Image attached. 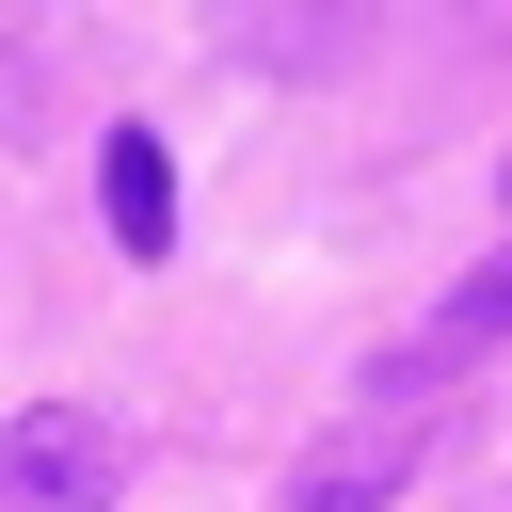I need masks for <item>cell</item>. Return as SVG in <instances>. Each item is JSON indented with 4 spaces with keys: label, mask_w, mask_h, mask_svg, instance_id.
<instances>
[{
    "label": "cell",
    "mask_w": 512,
    "mask_h": 512,
    "mask_svg": "<svg viewBox=\"0 0 512 512\" xmlns=\"http://www.w3.org/2000/svg\"><path fill=\"white\" fill-rule=\"evenodd\" d=\"M416 448H432V384H416V368H368V400L288 464V512H384V496L416 480Z\"/></svg>",
    "instance_id": "6da1fadb"
},
{
    "label": "cell",
    "mask_w": 512,
    "mask_h": 512,
    "mask_svg": "<svg viewBox=\"0 0 512 512\" xmlns=\"http://www.w3.org/2000/svg\"><path fill=\"white\" fill-rule=\"evenodd\" d=\"M0 512H112V416L48 400L0 432Z\"/></svg>",
    "instance_id": "7a4b0ae2"
},
{
    "label": "cell",
    "mask_w": 512,
    "mask_h": 512,
    "mask_svg": "<svg viewBox=\"0 0 512 512\" xmlns=\"http://www.w3.org/2000/svg\"><path fill=\"white\" fill-rule=\"evenodd\" d=\"M384 16H400V0H224V48L272 64V80H320V64H352Z\"/></svg>",
    "instance_id": "3957f363"
},
{
    "label": "cell",
    "mask_w": 512,
    "mask_h": 512,
    "mask_svg": "<svg viewBox=\"0 0 512 512\" xmlns=\"http://www.w3.org/2000/svg\"><path fill=\"white\" fill-rule=\"evenodd\" d=\"M96 208H112L128 256H176V160H160V128H112L96 144Z\"/></svg>",
    "instance_id": "277c9868"
},
{
    "label": "cell",
    "mask_w": 512,
    "mask_h": 512,
    "mask_svg": "<svg viewBox=\"0 0 512 512\" xmlns=\"http://www.w3.org/2000/svg\"><path fill=\"white\" fill-rule=\"evenodd\" d=\"M496 336H512V240H496V256H480V272H464V288L432 304V336H416L400 368L432 384V368H464V352H496Z\"/></svg>",
    "instance_id": "5b68a950"
}]
</instances>
